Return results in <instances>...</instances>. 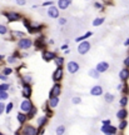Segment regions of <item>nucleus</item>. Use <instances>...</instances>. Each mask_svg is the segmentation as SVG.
<instances>
[{
    "mask_svg": "<svg viewBox=\"0 0 129 135\" xmlns=\"http://www.w3.org/2000/svg\"><path fill=\"white\" fill-rule=\"evenodd\" d=\"M31 40L29 39V38H23L19 40V43H18V48L19 49H23V50H26L29 49L30 46H31Z\"/></svg>",
    "mask_w": 129,
    "mask_h": 135,
    "instance_id": "obj_2",
    "label": "nucleus"
},
{
    "mask_svg": "<svg viewBox=\"0 0 129 135\" xmlns=\"http://www.w3.org/2000/svg\"><path fill=\"white\" fill-rule=\"evenodd\" d=\"M94 69L98 71L99 74H100V73H105V71L109 69V64H108L107 61H101L99 64H97V66H95Z\"/></svg>",
    "mask_w": 129,
    "mask_h": 135,
    "instance_id": "obj_5",
    "label": "nucleus"
},
{
    "mask_svg": "<svg viewBox=\"0 0 129 135\" xmlns=\"http://www.w3.org/2000/svg\"><path fill=\"white\" fill-rule=\"evenodd\" d=\"M63 79V68H57V70L53 74V80L54 81H59Z\"/></svg>",
    "mask_w": 129,
    "mask_h": 135,
    "instance_id": "obj_9",
    "label": "nucleus"
},
{
    "mask_svg": "<svg viewBox=\"0 0 129 135\" xmlns=\"http://www.w3.org/2000/svg\"><path fill=\"white\" fill-rule=\"evenodd\" d=\"M43 5H44V6H51V5H53V3H51L50 0H49V1H45Z\"/></svg>",
    "mask_w": 129,
    "mask_h": 135,
    "instance_id": "obj_42",
    "label": "nucleus"
},
{
    "mask_svg": "<svg viewBox=\"0 0 129 135\" xmlns=\"http://www.w3.org/2000/svg\"><path fill=\"white\" fill-rule=\"evenodd\" d=\"M35 114H36V108L33 106L30 110H29V115L26 116V118H28V119H33V116H34Z\"/></svg>",
    "mask_w": 129,
    "mask_h": 135,
    "instance_id": "obj_26",
    "label": "nucleus"
},
{
    "mask_svg": "<svg viewBox=\"0 0 129 135\" xmlns=\"http://www.w3.org/2000/svg\"><path fill=\"white\" fill-rule=\"evenodd\" d=\"M59 24H60V25H64V24H66V19H64V18L59 19Z\"/></svg>",
    "mask_w": 129,
    "mask_h": 135,
    "instance_id": "obj_39",
    "label": "nucleus"
},
{
    "mask_svg": "<svg viewBox=\"0 0 129 135\" xmlns=\"http://www.w3.org/2000/svg\"><path fill=\"white\" fill-rule=\"evenodd\" d=\"M23 95L25 96V98H29L30 95H31V88L29 85H24V90H23Z\"/></svg>",
    "mask_w": 129,
    "mask_h": 135,
    "instance_id": "obj_17",
    "label": "nucleus"
},
{
    "mask_svg": "<svg viewBox=\"0 0 129 135\" xmlns=\"http://www.w3.org/2000/svg\"><path fill=\"white\" fill-rule=\"evenodd\" d=\"M4 110H5V105H4V104L0 101V115L3 114V111H4Z\"/></svg>",
    "mask_w": 129,
    "mask_h": 135,
    "instance_id": "obj_38",
    "label": "nucleus"
},
{
    "mask_svg": "<svg viewBox=\"0 0 129 135\" xmlns=\"http://www.w3.org/2000/svg\"><path fill=\"white\" fill-rule=\"evenodd\" d=\"M45 1H49V0H45Z\"/></svg>",
    "mask_w": 129,
    "mask_h": 135,
    "instance_id": "obj_51",
    "label": "nucleus"
},
{
    "mask_svg": "<svg viewBox=\"0 0 129 135\" xmlns=\"http://www.w3.org/2000/svg\"><path fill=\"white\" fill-rule=\"evenodd\" d=\"M55 54L54 53H51V51H44L43 53V59L45 61H51L53 59H55Z\"/></svg>",
    "mask_w": 129,
    "mask_h": 135,
    "instance_id": "obj_13",
    "label": "nucleus"
},
{
    "mask_svg": "<svg viewBox=\"0 0 129 135\" xmlns=\"http://www.w3.org/2000/svg\"><path fill=\"white\" fill-rule=\"evenodd\" d=\"M8 61L9 63H15V59H14V56H10L9 59H8Z\"/></svg>",
    "mask_w": 129,
    "mask_h": 135,
    "instance_id": "obj_44",
    "label": "nucleus"
},
{
    "mask_svg": "<svg viewBox=\"0 0 129 135\" xmlns=\"http://www.w3.org/2000/svg\"><path fill=\"white\" fill-rule=\"evenodd\" d=\"M127 125H128L127 120H122V123L119 124V129H120V130H124V129L127 128Z\"/></svg>",
    "mask_w": 129,
    "mask_h": 135,
    "instance_id": "obj_34",
    "label": "nucleus"
},
{
    "mask_svg": "<svg viewBox=\"0 0 129 135\" xmlns=\"http://www.w3.org/2000/svg\"><path fill=\"white\" fill-rule=\"evenodd\" d=\"M90 94L93 95V96H99L103 94V89H101L100 85H95L92 88V90H90Z\"/></svg>",
    "mask_w": 129,
    "mask_h": 135,
    "instance_id": "obj_12",
    "label": "nucleus"
},
{
    "mask_svg": "<svg viewBox=\"0 0 129 135\" xmlns=\"http://www.w3.org/2000/svg\"><path fill=\"white\" fill-rule=\"evenodd\" d=\"M8 33V28L5 25H3V24H0V35H5Z\"/></svg>",
    "mask_w": 129,
    "mask_h": 135,
    "instance_id": "obj_29",
    "label": "nucleus"
},
{
    "mask_svg": "<svg viewBox=\"0 0 129 135\" xmlns=\"http://www.w3.org/2000/svg\"><path fill=\"white\" fill-rule=\"evenodd\" d=\"M127 104H128V98H127V96H123L122 99H120V106L124 108Z\"/></svg>",
    "mask_w": 129,
    "mask_h": 135,
    "instance_id": "obj_31",
    "label": "nucleus"
},
{
    "mask_svg": "<svg viewBox=\"0 0 129 135\" xmlns=\"http://www.w3.org/2000/svg\"><path fill=\"white\" fill-rule=\"evenodd\" d=\"M110 124V120H103V125H109Z\"/></svg>",
    "mask_w": 129,
    "mask_h": 135,
    "instance_id": "obj_45",
    "label": "nucleus"
},
{
    "mask_svg": "<svg viewBox=\"0 0 129 135\" xmlns=\"http://www.w3.org/2000/svg\"><path fill=\"white\" fill-rule=\"evenodd\" d=\"M26 119H28V118H26V115H25V114H23V113L18 114V121H19L20 124H24V123L26 121Z\"/></svg>",
    "mask_w": 129,
    "mask_h": 135,
    "instance_id": "obj_21",
    "label": "nucleus"
},
{
    "mask_svg": "<svg viewBox=\"0 0 129 135\" xmlns=\"http://www.w3.org/2000/svg\"><path fill=\"white\" fill-rule=\"evenodd\" d=\"M94 6L97 8V9H101V8H103V5H101L100 3H95V4H94Z\"/></svg>",
    "mask_w": 129,
    "mask_h": 135,
    "instance_id": "obj_43",
    "label": "nucleus"
},
{
    "mask_svg": "<svg viewBox=\"0 0 129 135\" xmlns=\"http://www.w3.org/2000/svg\"><path fill=\"white\" fill-rule=\"evenodd\" d=\"M89 50H90V43H89V41L83 40V43L79 44V46H78V53L79 54L84 55V54H86Z\"/></svg>",
    "mask_w": 129,
    "mask_h": 135,
    "instance_id": "obj_1",
    "label": "nucleus"
},
{
    "mask_svg": "<svg viewBox=\"0 0 129 135\" xmlns=\"http://www.w3.org/2000/svg\"><path fill=\"white\" fill-rule=\"evenodd\" d=\"M16 4L20 5V6H22V5H25V4H26V0H16Z\"/></svg>",
    "mask_w": 129,
    "mask_h": 135,
    "instance_id": "obj_37",
    "label": "nucleus"
},
{
    "mask_svg": "<svg viewBox=\"0 0 129 135\" xmlns=\"http://www.w3.org/2000/svg\"><path fill=\"white\" fill-rule=\"evenodd\" d=\"M58 104H59V98H58V96H55V98H50V100H49V105H50V108H57Z\"/></svg>",
    "mask_w": 129,
    "mask_h": 135,
    "instance_id": "obj_18",
    "label": "nucleus"
},
{
    "mask_svg": "<svg viewBox=\"0 0 129 135\" xmlns=\"http://www.w3.org/2000/svg\"><path fill=\"white\" fill-rule=\"evenodd\" d=\"M104 99H105V101H107V103H112V101L114 100V96H113L112 94H109V93H107V94L104 95Z\"/></svg>",
    "mask_w": 129,
    "mask_h": 135,
    "instance_id": "obj_25",
    "label": "nucleus"
},
{
    "mask_svg": "<svg viewBox=\"0 0 129 135\" xmlns=\"http://www.w3.org/2000/svg\"><path fill=\"white\" fill-rule=\"evenodd\" d=\"M119 78L122 79L123 81H124V80H127V79L129 78V69H128V68L123 69V70L119 73Z\"/></svg>",
    "mask_w": 129,
    "mask_h": 135,
    "instance_id": "obj_15",
    "label": "nucleus"
},
{
    "mask_svg": "<svg viewBox=\"0 0 129 135\" xmlns=\"http://www.w3.org/2000/svg\"><path fill=\"white\" fill-rule=\"evenodd\" d=\"M36 133H38V130H36L34 126H31V125L25 126L24 130H23V134L24 135H36Z\"/></svg>",
    "mask_w": 129,
    "mask_h": 135,
    "instance_id": "obj_10",
    "label": "nucleus"
},
{
    "mask_svg": "<svg viewBox=\"0 0 129 135\" xmlns=\"http://www.w3.org/2000/svg\"><path fill=\"white\" fill-rule=\"evenodd\" d=\"M48 15H49V18H51V19L59 18V9L55 8L54 5H51V6L48 9Z\"/></svg>",
    "mask_w": 129,
    "mask_h": 135,
    "instance_id": "obj_6",
    "label": "nucleus"
},
{
    "mask_svg": "<svg viewBox=\"0 0 129 135\" xmlns=\"http://www.w3.org/2000/svg\"><path fill=\"white\" fill-rule=\"evenodd\" d=\"M11 110H13V103H9L6 106H5V111H6V114H9Z\"/></svg>",
    "mask_w": 129,
    "mask_h": 135,
    "instance_id": "obj_35",
    "label": "nucleus"
},
{
    "mask_svg": "<svg viewBox=\"0 0 129 135\" xmlns=\"http://www.w3.org/2000/svg\"><path fill=\"white\" fill-rule=\"evenodd\" d=\"M72 101H73V103H74V104H79V103L82 101V99H80L79 96H74V98H73V100H72Z\"/></svg>",
    "mask_w": 129,
    "mask_h": 135,
    "instance_id": "obj_36",
    "label": "nucleus"
},
{
    "mask_svg": "<svg viewBox=\"0 0 129 135\" xmlns=\"http://www.w3.org/2000/svg\"><path fill=\"white\" fill-rule=\"evenodd\" d=\"M124 65H125L127 68H129V56L124 59Z\"/></svg>",
    "mask_w": 129,
    "mask_h": 135,
    "instance_id": "obj_40",
    "label": "nucleus"
},
{
    "mask_svg": "<svg viewBox=\"0 0 129 135\" xmlns=\"http://www.w3.org/2000/svg\"><path fill=\"white\" fill-rule=\"evenodd\" d=\"M92 35H93V33H92V31H88V33H86V34H84L83 36H79V38H77V39H75V41H78V43H79V41L86 40L89 36H92Z\"/></svg>",
    "mask_w": 129,
    "mask_h": 135,
    "instance_id": "obj_19",
    "label": "nucleus"
},
{
    "mask_svg": "<svg viewBox=\"0 0 129 135\" xmlns=\"http://www.w3.org/2000/svg\"><path fill=\"white\" fill-rule=\"evenodd\" d=\"M59 94H60V85L59 84H55V85L51 88L50 90V98H55V96H59Z\"/></svg>",
    "mask_w": 129,
    "mask_h": 135,
    "instance_id": "obj_11",
    "label": "nucleus"
},
{
    "mask_svg": "<svg viewBox=\"0 0 129 135\" xmlns=\"http://www.w3.org/2000/svg\"><path fill=\"white\" fill-rule=\"evenodd\" d=\"M65 133V126L64 125H60L57 128V135H63Z\"/></svg>",
    "mask_w": 129,
    "mask_h": 135,
    "instance_id": "obj_27",
    "label": "nucleus"
},
{
    "mask_svg": "<svg viewBox=\"0 0 129 135\" xmlns=\"http://www.w3.org/2000/svg\"><path fill=\"white\" fill-rule=\"evenodd\" d=\"M63 63H64V58L63 56L55 58V65H57V68H62L63 66Z\"/></svg>",
    "mask_w": 129,
    "mask_h": 135,
    "instance_id": "obj_20",
    "label": "nucleus"
},
{
    "mask_svg": "<svg viewBox=\"0 0 129 135\" xmlns=\"http://www.w3.org/2000/svg\"><path fill=\"white\" fill-rule=\"evenodd\" d=\"M9 98V95H8L6 91H0V101H3V100H6Z\"/></svg>",
    "mask_w": 129,
    "mask_h": 135,
    "instance_id": "obj_30",
    "label": "nucleus"
},
{
    "mask_svg": "<svg viewBox=\"0 0 129 135\" xmlns=\"http://www.w3.org/2000/svg\"><path fill=\"white\" fill-rule=\"evenodd\" d=\"M127 116H128V111H127L125 109H120V110L117 113V118H119V119H122V120L125 119Z\"/></svg>",
    "mask_w": 129,
    "mask_h": 135,
    "instance_id": "obj_16",
    "label": "nucleus"
},
{
    "mask_svg": "<svg viewBox=\"0 0 129 135\" xmlns=\"http://www.w3.org/2000/svg\"><path fill=\"white\" fill-rule=\"evenodd\" d=\"M104 23V18H98V19H95L93 22V25L94 26H99V25H101Z\"/></svg>",
    "mask_w": 129,
    "mask_h": 135,
    "instance_id": "obj_24",
    "label": "nucleus"
},
{
    "mask_svg": "<svg viewBox=\"0 0 129 135\" xmlns=\"http://www.w3.org/2000/svg\"><path fill=\"white\" fill-rule=\"evenodd\" d=\"M66 48H68V45H63V46H62V49H63V50H65Z\"/></svg>",
    "mask_w": 129,
    "mask_h": 135,
    "instance_id": "obj_47",
    "label": "nucleus"
},
{
    "mask_svg": "<svg viewBox=\"0 0 129 135\" xmlns=\"http://www.w3.org/2000/svg\"><path fill=\"white\" fill-rule=\"evenodd\" d=\"M0 135H4V134H1V133H0Z\"/></svg>",
    "mask_w": 129,
    "mask_h": 135,
    "instance_id": "obj_50",
    "label": "nucleus"
},
{
    "mask_svg": "<svg viewBox=\"0 0 129 135\" xmlns=\"http://www.w3.org/2000/svg\"><path fill=\"white\" fill-rule=\"evenodd\" d=\"M45 123H46V118H39L38 119V125L39 126H43Z\"/></svg>",
    "mask_w": 129,
    "mask_h": 135,
    "instance_id": "obj_32",
    "label": "nucleus"
},
{
    "mask_svg": "<svg viewBox=\"0 0 129 135\" xmlns=\"http://www.w3.org/2000/svg\"><path fill=\"white\" fill-rule=\"evenodd\" d=\"M3 59H4V55H0V61H3Z\"/></svg>",
    "mask_w": 129,
    "mask_h": 135,
    "instance_id": "obj_48",
    "label": "nucleus"
},
{
    "mask_svg": "<svg viewBox=\"0 0 129 135\" xmlns=\"http://www.w3.org/2000/svg\"><path fill=\"white\" fill-rule=\"evenodd\" d=\"M33 108V104H31V101L29 99H25L24 101L22 103V105H20V109H22V111L23 113H29V110Z\"/></svg>",
    "mask_w": 129,
    "mask_h": 135,
    "instance_id": "obj_3",
    "label": "nucleus"
},
{
    "mask_svg": "<svg viewBox=\"0 0 129 135\" xmlns=\"http://www.w3.org/2000/svg\"><path fill=\"white\" fill-rule=\"evenodd\" d=\"M4 15L8 18V20L9 22H18L19 19H20V15L18 14V13H4Z\"/></svg>",
    "mask_w": 129,
    "mask_h": 135,
    "instance_id": "obj_8",
    "label": "nucleus"
},
{
    "mask_svg": "<svg viewBox=\"0 0 129 135\" xmlns=\"http://www.w3.org/2000/svg\"><path fill=\"white\" fill-rule=\"evenodd\" d=\"M89 76L93 79H98L99 78V73L95 70V69H90V70H89Z\"/></svg>",
    "mask_w": 129,
    "mask_h": 135,
    "instance_id": "obj_22",
    "label": "nucleus"
},
{
    "mask_svg": "<svg viewBox=\"0 0 129 135\" xmlns=\"http://www.w3.org/2000/svg\"><path fill=\"white\" fill-rule=\"evenodd\" d=\"M124 45H125V46H127V45H129V39H127V40L124 41Z\"/></svg>",
    "mask_w": 129,
    "mask_h": 135,
    "instance_id": "obj_46",
    "label": "nucleus"
},
{
    "mask_svg": "<svg viewBox=\"0 0 129 135\" xmlns=\"http://www.w3.org/2000/svg\"><path fill=\"white\" fill-rule=\"evenodd\" d=\"M11 35H13V38H25V34L24 33H22V31H11Z\"/></svg>",
    "mask_w": 129,
    "mask_h": 135,
    "instance_id": "obj_23",
    "label": "nucleus"
},
{
    "mask_svg": "<svg viewBox=\"0 0 129 135\" xmlns=\"http://www.w3.org/2000/svg\"><path fill=\"white\" fill-rule=\"evenodd\" d=\"M0 79H1L3 81H6V80H8V76H6V75H4V74H0Z\"/></svg>",
    "mask_w": 129,
    "mask_h": 135,
    "instance_id": "obj_41",
    "label": "nucleus"
},
{
    "mask_svg": "<svg viewBox=\"0 0 129 135\" xmlns=\"http://www.w3.org/2000/svg\"><path fill=\"white\" fill-rule=\"evenodd\" d=\"M66 69L70 74H74V73H77L79 70V64L77 61H69L68 65H66Z\"/></svg>",
    "mask_w": 129,
    "mask_h": 135,
    "instance_id": "obj_4",
    "label": "nucleus"
},
{
    "mask_svg": "<svg viewBox=\"0 0 129 135\" xmlns=\"http://www.w3.org/2000/svg\"><path fill=\"white\" fill-rule=\"evenodd\" d=\"M101 131L107 135H114L115 133H117V128L112 126V125H104V126L101 128Z\"/></svg>",
    "mask_w": 129,
    "mask_h": 135,
    "instance_id": "obj_7",
    "label": "nucleus"
},
{
    "mask_svg": "<svg viewBox=\"0 0 129 135\" xmlns=\"http://www.w3.org/2000/svg\"><path fill=\"white\" fill-rule=\"evenodd\" d=\"M15 135H19V134H18V133H16V134H15Z\"/></svg>",
    "mask_w": 129,
    "mask_h": 135,
    "instance_id": "obj_49",
    "label": "nucleus"
},
{
    "mask_svg": "<svg viewBox=\"0 0 129 135\" xmlns=\"http://www.w3.org/2000/svg\"><path fill=\"white\" fill-rule=\"evenodd\" d=\"M69 4H70V0H59L58 1V8L62 9V10H65L69 6Z\"/></svg>",
    "mask_w": 129,
    "mask_h": 135,
    "instance_id": "obj_14",
    "label": "nucleus"
},
{
    "mask_svg": "<svg viewBox=\"0 0 129 135\" xmlns=\"http://www.w3.org/2000/svg\"><path fill=\"white\" fill-rule=\"evenodd\" d=\"M11 73H13V69H10V68H4V70H3V74H4V75H10V74H11Z\"/></svg>",
    "mask_w": 129,
    "mask_h": 135,
    "instance_id": "obj_33",
    "label": "nucleus"
},
{
    "mask_svg": "<svg viewBox=\"0 0 129 135\" xmlns=\"http://www.w3.org/2000/svg\"><path fill=\"white\" fill-rule=\"evenodd\" d=\"M9 88H10V85L8 83H3V84H0V91H8Z\"/></svg>",
    "mask_w": 129,
    "mask_h": 135,
    "instance_id": "obj_28",
    "label": "nucleus"
}]
</instances>
